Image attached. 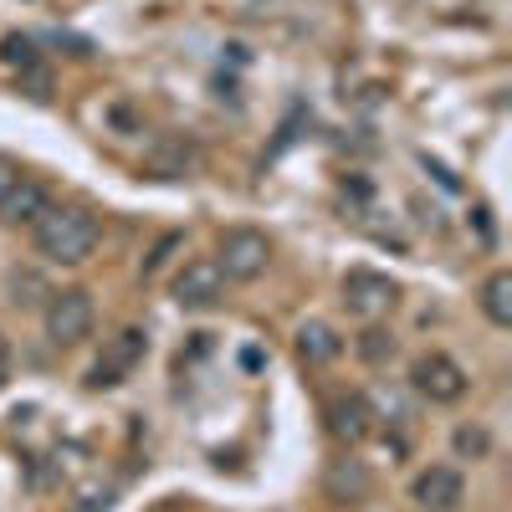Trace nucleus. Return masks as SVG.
Listing matches in <instances>:
<instances>
[{"label": "nucleus", "instance_id": "f257e3e1", "mask_svg": "<svg viewBox=\"0 0 512 512\" xmlns=\"http://www.w3.org/2000/svg\"><path fill=\"white\" fill-rule=\"evenodd\" d=\"M31 241L52 267H82L98 251L103 226H98L93 210H82V205H47L31 221Z\"/></svg>", "mask_w": 512, "mask_h": 512}, {"label": "nucleus", "instance_id": "f03ea898", "mask_svg": "<svg viewBox=\"0 0 512 512\" xmlns=\"http://www.w3.org/2000/svg\"><path fill=\"white\" fill-rule=\"evenodd\" d=\"M41 323H47V338L57 349H77L93 338V323H98V308H93V292L82 287H62L47 297V313H41Z\"/></svg>", "mask_w": 512, "mask_h": 512}, {"label": "nucleus", "instance_id": "7ed1b4c3", "mask_svg": "<svg viewBox=\"0 0 512 512\" xmlns=\"http://www.w3.org/2000/svg\"><path fill=\"white\" fill-rule=\"evenodd\" d=\"M216 267L226 272V282H256V277L272 267V241H267V231H256V226H231V231H221Z\"/></svg>", "mask_w": 512, "mask_h": 512}, {"label": "nucleus", "instance_id": "20e7f679", "mask_svg": "<svg viewBox=\"0 0 512 512\" xmlns=\"http://www.w3.org/2000/svg\"><path fill=\"white\" fill-rule=\"evenodd\" d=\"M169 292H175V303L185 313H205V308H216L221 297H226V272L216 267V256H195V262H185L175 272Z\"/></svg>", "mask_w": 512, "mask_h": 512}, {"label": "nucleus", "instance_id": "39448f33", "mask_svg": "<svg viewBox=\"0 0 512 512\" xmlns=\"http://www.w3.org/2000/svg\"><path fill=\"white\" fill-rule=\"evenodd\" d=\"M400 303V287L384 277V272H369V267H354L344 277V308L364 323H379V318H390Z\"/></svg>", "mask_w": 512, "mask_h": 512}, {"label": "nucleus", "instance_id": "423d86ee", "mask_svg": "<svg viewBox=\"0 0 512 512\" xmlns=\"http://www.w3.org/2000/svg\"><path fill=\"white\" fill-rule=\"evenodd\" d=\"M410 384H415L420 400L456 405V400L466 395V369H461L451 354H420V359L410 364Z\"/></svg>", "mask_w": 512, "mask_h": 512}, {"label": "nucleus", "instance_id": "0eeeda50", "mask_svg": "<svg viewBox=\"0 0 512 512\" xmlns=\"http://www.w3.org/2000/svg\"><path fill=\"white\" fill-rule=\"evenodd\" d=\"M139 359H144V333H139V328H118L108 344H103V354H98L88 384H93V390H113V384H123L128 374L139 369Z\"/></svg>", "mask_w": 512, "mask_h": 512}, {"label": "nucleus", "instance_id": "6e6552de", "mask_svg": "<svg viewBox=\"0 0 512 512\" xmlns=\"http://www.w3.org/2000/svg\"><path fill=\"white\" fill-rule=\"evenodd\" d=\"M410 497L420 512H461L466 502V482L456 466H425V472L410 482Z\"/></svg>", "mask_w": 512, "mask_h": 512}, {"label": "nucleus", "instance_id": "1a4fd4ad", "mask_svg": "<svg viewBox=\"0 0 512 512\" xmlns=\"http://www.w3.org/2000/svg\"><path fill=\"white\" fill-rule=\"evenodd\" d=\"M323 420H328V436H333L338 446H359V441H369V431H374V410H369L364 395H333V400L323 405Z\"/></svg>", "mask_w": 512, "mask_h": 512}, {"label": "nucleus", "instance_id": "9d476101", "mask_svg": "<svg viewBox=\"0 0 512 512\" xmlns=\"http://www.w3.org/2000/svg\"><path fill=\"white\" fill-rule=\"evenodd\" d=\"M369 466L364 461H354V456H338V461H328V472H323V492L333 497V502H364L369 497Z\"/></svg>", "mask_w": 512, "mask_h": 512}, {"label": "nucleus", "instance_id": "9b49d317", "mask_svg": "<svg viewBox=\"0 0 512 512\" xmlns=\"http://www.w3.org/2000/svg\"><path fill=\"white\" fill-rule=\"evenodd\" d=\"M338 354H344V338H338V328L333 323H303L297 328V359H303V369H323V364H333Z\"/></svg>", "mask_w": 512, "mask_h": 512}, {"label": "nucleus", "instance_id": "f8f14e48", "mask_svg": "<svg viewBox=\"0 0 512 512\" xmlns=\"http://www.w3.org/2000/svg\"><path fill=\"white\" fill-rule=\"evenodd\" d=\"M144 169L154 180H180L195 169V144L190 139H159L149 154H144Z\"/></svg>", "mask_w": 512, "mask_h": 512}, {"label": "nucleus", "instance_id": "ddd939ff", "mask_svg": "<svg viewBox=\"0 0 512 512\" xmlns=\"http://www.w3.org/2000/svg\"><path fill=\"white\" fill-rule=\"evenodd\" d=\"M47 205H52V200H47V190H41V185L26 175V180L11 190V200L0 205V221H6V226H31V221H36Z\"/></svg>", "mask_w": 512, "mask_h": 512}, {"label": "nucleus", "instance_id": "4468645a", "mask_svg": "<svg viewBox=\"0 0 512 512\" xmlns=\"http://www.w3.org/2000/svg\"><path fill=\"white\" fill-rule=\"evenodd\" d=\"M482 313H487V323L492 328H512V272L507 267H497L487 282H482Z\"/></svg>", "mask_w": 512, "mask_h": 512}, {"label": "nucleus", "instance_id": "2eb2a0df", "mask_svg": "<svg viewBox=\"0 0 512 512\" xmlns=\"http://www.w3.org/2000/svg\"><path fill=\"white\" fill-rule=\"evenodd\" d=\"M359 354H364L369 364H384V359L395 354V338L384 333L379 323H369V328H364V338H359Z\"/></svg>", "mask_w": 512, "mask_h": 512}, {"label": "nucleus", "instance_id": "dca6fc26", "mask_svg": "<svg viewBox=\"0 0 512 512\" xmlns=\"http://www.w3.org/2000/svg\"><path fill=\"white\" fill-rule=\"evenodd\" d=\"M451 441H456V451H461V456H472V461H482V456L492 451V436L482 431V425H461V431H456Z\"/></svg>", "mask_w": 512, "mask_h": 512}, {"label": "nucleus", "instance_id": "f3484780", "mask_svg": "<svg viewBox=\"0 0 512 512\" xmlns=\"http://www.w3.org/2000/svg\"><path fill=\"white\" fill-rule=\"evenodd\" d=\"M0 57H6V67H31V62H41L36 57V47H31V36H6V41H0Z\"/></svg>", "mask_w": 512, "mask_h": 512}, {"label": "nucleus", "instance_id": "a211bd4d", "mask_svg": "<svg viewBox=\"0 0 512 512\" xmlns=\"http://www.w3.org/2000/svg\"><path fill=\"white\" fill-rule=\"evenodd\" d=\"M108 507H113L108 487H88V492H77L72 502H62V512H108Z\"/></svg>", "mask_w": 512, "mask_h": 512}, {"label": "nucleus", "instance_id": "6ab92c4d", "mask_svg": "<svg viewBox=\"0 0 512 512\" xmlns=\"http://www.w3.org/2000/svg\"><path fill=\"white\" fill-rule=\"evenodd\" d=\"M16 82H21V88H26L31 98H52V77H47V67H41V62L21 67V72H16Z\"/></svg>", "mask_w": 512, "mask_h": 512}, {"label": "nucleus", "instance_id": "aec40b11", "mask_svg": "<svg viewBox=\"0 0 512 512\" xmlns=\"http://www.w3.org/2000/svg\"><path fill=\"white\" fill-rule=\"evenodd\" d=\"M21 180H26V175H21V169H16V164H6V159H0V205H6V200H11V190H16Z\"/></svg>", "mask_w": 512, "mask_h": 512}, {"label": "nucleus", "instance_id": "412c9836", "mask_svg": "<svg viewBox=\"0 0 512 512\" xmlns=\"http://www.w3.org/2000/svg\"><path fill=\"white\" fill-rule=\"evenodd\" d=\"M175 246H180V236H164V241H159V246L149 251V262H144V277H154V272H159V262H164V256L175 251Z\"/></svg>", "mask_w": 512, "mask_h": 512}, {"label": "nucleus", "instance_id": "4be33fe9", "mask_svg": "<svg viewBox=\"0 0 512 512\" xmlns=\"http://www.w3.org/2000/svg\"><path fill=\"white\" fill-rule=\"evenodd\" d=\"M6 374H11V338L0 333V384H6Z\"/></svg>", "mask_w": 512, "mask_h": 512}]
</instances>
